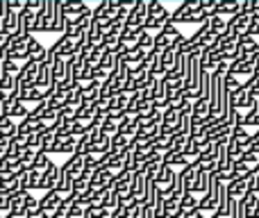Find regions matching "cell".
Masks as SVG:
<instances>
[{"instance_id":"30bf717a","label":"cell","mask_w":259,"mask_h":218,"mask_svg":"<svg viewBox=\"0 0 259 218\" xmlns=\"http://www.w3.org/2000/svg\"><path fill=\"white\" fill-rule=\"evenodd\" d=\"M59 141H62V139L57 137V132H55L53 127H48L44 134H41L39 152H46V155H55V152H57L59 155Z\"/></svg>"},{"instance_id":"d590c367","label":"cell","mask_w":259,"mask_h":218,"mask_svg":"<svg viewBox=\"0 0 259 218\" xmlns=\"http://www.w3.org/2000/svg\"><path fill=\"white\" fill-rule=\"evenodd\" d=\"M146 57H148V53H143V50L139 48V46H137V48H132V50H127V53L123 55V59L127 62V66H130V68L137 66V64H141Z\"/></svg>"},{"instance_id":"277c9868","label":"cell","mask_w":259,"mask_h":218,"mask_svg":"<svg viewBox=\"0 0 259 218\" xmlns=\"http://www.w3.org/2000/svg\"><path fill=\"white\" fill-rule=\"evenodd\" d=\"M228 32L239 39V36H248L252 32V16H243V14H237V16L228 18ZM252 36V34H250Z\"/></svg>"},{"instance_id":"52a82bcc","label":"cell","mask_w":259,"mask_h":218,"mask_svg":"<svg viewBox=\"0 0 259 218\" xmlns=\"http://www.w3.org/2000/svg\"><path fill=\"white\" fill-rule=\"evenodd\" d=\"M114 180H116V175L112 173V170L107 168H96V173L91 175V191H103V189H109L114 187Z\"/></svg>"},{"instance_id":"ba28073f","label":"cell","mask_w":259,"mask_h":218,"mask_svg":"<svg viewBox=\"0 0 259 218\" xmlns=\"http://www.w3.org/2000/svg\"><path fill=\"white\" fill-rule=\"evenodd\" d=\"M62 12L66 16V21H75V18L84 16V14H91V9L82 0H62Z\"/></svg>"},{"instance_id":"816d5d0a","label":"cell","mask_w":259,"mask_h":218,"mask_svg":"<svg viewBox=\"0 0 259 218\" xmlns=\"http://www.w3.org/2000/svg\"><path fill=\"white\" fill-rule=\"evenodd\" d=\"M193 218H209V216L202 214V211H196V216H193Z\"/></svg>"},{"instance_id":"4dcf8cb0","label":"cell","mask_w":259,"mask_h":218,"mask_svg":"<svg viewBox=\"0 0 259 218\" xmlns=\"http://www.w3.org/2000/svg\"><path fill=\"white\" fill-rule=\"evenodd\" d=\"M48 103V107H53V109H62L64 105L68 103V89H62V86H57V89L50 94V98L46 100Z\"/></svg>"},{"instance_id":"1f68e13d","label":"cell","mask_w":259,"mask_h":218,"mask_svg":"<svg viewBox=\"0 0 259 218\" xmlns=\"http://www.w3.org/2000/svg\"><path fill=\"white\" fill-rule=\"evenodd\" d=\"M200 205V198L196 193H184V198L180 200V214H191V211H200L198 209Z\"/></svg>"},{"instance_id":"e0dca14e","label":"cell","mask_w":259,"mask_h":218,"mask_svg":"<svg viewBox=\"0 0 259 218\" xmlns=\"http://www.w3.org/2000/svg\"><path fill=\"white\" fill-rule=\"evenodd\" d=\"M103 39H105L103 27H100L98 23L91 18V25H89V30H87V41H84V46H89V48H100V46H103Z\"/></svg>"},{"instance_id":"3957f363","label":"cell","mask_w":259,"mask_h":218,"mask_svg":"<svg viewBox=\"0 0 259 218\" xmlns=\"http://www.w3.org/2000/svg\"><path fill=\"white\" fill-rule=\"evenodd\" d=\"M146 21H148V0H134V7L130 12L125 27L127 30H146Z\"/></svg>"},{"instance_id":"603a6c76","label":"cell","mask_w":259,"mask_h":218,"mask_svg":"<svg viewBox=\"0 0 259 218\" xmlns=\"http://www.w3.org/2000/svg\"><path fill=\"white\" fill-rule=\"evenodd\" d=\"M18 16H21V14L12 12L9 7L5 9L3 18H0V25H3V30H5V34H7V36H12L14 32H16V27H18Z\"/></svg>"},{"instance_id":"9a60e30c","label":"cell","mask_w":259,"mask_h":218,"mask_svg":"<svg viewBox=\"0 0 259 218\" xmlns=\"http://www.w3.org/2000/svg\"><path fill=\"white\" fill-rule=\"evenodd\" d=\"M62 168H64V173H68L73 180H77L82 173H84V157L82 155H71L62 164Z\"/></svg>"},{"instance_id":"b9f144b4","label":"cell","mask_w":259,"mask_h":218,"mask_svg":"<svg viewBox=\"0 0 259 218\" xmlns=\"http://www.w3.org/2000/svg\"><path fill=\"white\" fill-rule=\"evenodd\" d=\"M50 164H53L50 155H46V152H39V155H36V159H34V166H32V170H41V173H46Z\"/></svg>"},{"instance_id":"8992f818","label":"cell","mask_w":259,"mask_h":218,"mask_svg":"<svg viewBox=\"0 0 259 218\" xmlns=\"http://www.w3.org/2000/svg\"><path fill=\"white\" fill-rule=\"evenodd\" d=\"M62 200L64 198L59 196L57 191H46L44 193V198H41V207H39V211L44 214L46 218H53L55 214H57V209H59V205H62Z\"/></svg>"},{"instance_id":"ab89813d","label":"cell","mask_w":259,"mask_h":218,"mask_svg":"<svg viewBox=\"0 0 259 218\" xmlns=\"http://www.w3.org/2000/svg\"><path fill=\"white\" fill-rule=\"evenodd\" d=\"M75 148H77V139H62L59 141V155H75Z\"/></svg>"},{"instance_id":"484cf974","label":"cell","mask_w":259,"mask_h":218,"mask_svg":"<svg viewBox=\"0 0 259 218\" xmlns=\"http://www.w3.org/2000/svg\"><path fill=\"white\" fill-rule=\"evenodd\" d=\"M146 187H148V180L143 173H134V180H132V187H130V193H132V198H137L139 202L143 200V196H146Z\"/></svg>"},{"instance_id":"60d3db41","label":"cell","mask_w":259,"mask_h":218,"mask_svg":"<svg viewBox=\"0 0 259 218\" xmlns=\"http://www.w3.org/2000/svg\"><path fill=\"white\" fill-rule=\"evenodd\" d=\"M159 53H161V50H159ZM175 57H178V53H175V50H164V53H161V68H164V75L170 71V68H173Z\"/></svg>"},{"instance_id":"6da1fadb","label":"cell","mask_w":259,"mask_h":218,"mask_svg":"<svg viewBox=\"0 0 259 218\" xmlns=\"http://www.w3.org/2000/svg\"><path fill=\"white\" fill-rule=\"evenodd\" d=\"M170 23V12L159 3V0H150L148 3V21H146V32L157 30L159 32L161 27Z\"/></svg>"},{"instance_id":"db71d44e","label":"cell","mask_w":259,"mask_h":218,"mask_svg":"<svg viewBox=\"0 0 259 218\" xmlns=\"http://www.w3.org/2000/svg\"><path fill=\"white\" fill-rule=\"evenodd\" d=\"M209 218H225V216H221V214H219V211H214V214H211Z\"/></svg>"},{"instance_id":"836d02e7","label":"cell","mask_w":259,"mask_h":218,"mask_svg":"<svg viewBox=\"0 0 259 218\" xmlns=\"http://www.w3.org/2000/svg\"><path fill=\"white\" fill-rule=\"evenodd\" d=\"M137 125H134V118L132 116H125V118L121 120V123H118V134H125V137H130L134 141V139H137Z\"/></svg>"},{"instance_id":"cb8c5ba5","label":"cell","mask_w":259,"mask_h":218,"mask_svg":"<svg viewBox=\"0 0 259 218\" xmlns=\"http://www.w3.org/2000/svg\"><path fill=\"white\" fill-rule=\"evenodd\" d=\"M132 180H134V173H130V170H121V173L116 175V180H114V191H116L118 196H123V193H130Z\"/></svg>"},{"instance_id":"c3c4849f","label":"cell","mask_w":259,"mask_h":218,"mask_svg":"<svg viewBox=\"0 0 259 218\" xmlns=\"http://www.w3.org/2000/svg\"><path fill=\"white\" fill-rule=\"evenodd\" d=\"M127 214H130V218H143V202H137Z\"/></svg>"},{"instance_id":"44dd1931","label":"cell","mask_w":259,"mask_h":218,"mask_svg":"<svg viewBox=\"0 0 259 218\" xmlns=\"http://www.w3.org/2000/svg\"><path fill=\"white\" fill-rule=\"evenodd\" d=\"M225 189H228V196L232 200H243L248 193V180H232L225 184Z\"/></svg>"},{"instance_id":"ffe728a7","label":"cell","mask_w":259,"mask_h":218,"mask_svg":"<svg viewBox=\"0 0 259 218\" xmlns=\"http://www.w3.org/2000/svg\"><path fill=\"white\" fill-rule=\"evenodd\" d=\"M46 129H48V125L41 123V120H32V118L18 120V134H25V137L36 134V132H46Z\"/></svg>"},{"instance_id":"8fae6325","label":"cell","mask_w":259,"mask_h":218,"mask_svg":"<svg viewBox=\"0 0 259 218\" xmlns=\"http://www.w3.org/2000/svg\"><path fill=\"white\" fill-rule=\"evenodd\" d=\"M196 175H198V166L193 164V161H189V164L178 173V178H175V180H178V182L182 184L184 193H191L193 182H196Z\"/></svg>"},{"instance_id":"7a4b0ae2","label":"cell","mask_w":259,"mask_h":218,"mask_svg":"<svg viewBox=\"0 0 259 218\" xmlns=\"http://www.w3.org/2000/svg\"><path fill=\"white\" fill-rule=\"evenodd\" d=\"M180 39H182V34H180L178 25L166 23V25L155 34V48L161 50V53H164V50H175V46H178Z\"/></svg>"},{"instance_id":"d4e9b609","label":"cell","mask_w":259,"mask_h":218,"mask_svg":"<svg viewBox=\"0 0 259 218\" xmlns=\"http://www.w3.org/2000/svg\"><path fill=\"white\" fill-rule=\"evenodd\" d=\"M130 146H132V139H130V137H125V134H114V137H112V150H109V152H112V155H125V152L130 150Z\"/></svg>"},{"instance_id":"8d00e7d4","label":"cell","mask_w":259,"mask_h":218,"mask_svg":"<svg viewBox=\"0 0 259 218\" xmlns=\"http://www.w3.org/2000/svg\"><path fill=\"white\" fill-rule=\"evenodd\" d=\"M209 30L214 32L216 36H223L225 32H228V18H221V16H211L209 21Z\"/></svg>"},{"instance_id":"681fc988","label":"cell","mask_w":259,"mask_h":218,"mask_svg":"<svg viewBox=\"0 0 259 218\" xmlns=\"http://www.w3.org/2000/svg\"><path fill=\"white\" fill-rule=\"evenodd\" d=\"M7 146H9V141H7V139H3V137H0V159H3V157H5V152H7Z\"/></svg>"},{"instance_id":"d6a6232c","label":"cell","mask_w":259,"mask_h":218,"mask_svg":"<svg viewBox=\"0 0 259 218\" xmlns=\"http://www.w3.org/2000/svg\"><path fill=\"white\" fill-rule=\"evenodd\" d=\"M243 207H246V216L248 218H259V196L257 193H246L243 198Z\"/></svg>"},{"instance_id":"f35d334b","label":"cell","mask_w":259,"mask_h":218,"mask_svg":"<svg viewBox=\"0 0 259 218\" xmlns=\"http://www.w3.org/2000/svg\"><path fill=\"white\" fill-rule=\"evenodd\" d=\"M139 48L143 50V53H148V55H152L155 53V34H150V32H143L141 34V39H139Z\"/></svg>"},{"instance_id":"e575fe53","label":"cell","mask_w":259,"mask_h":218,"mask_svg":"<svg viewBox=\"0 0 259 218\" xmlns=\"http://www.w3.org/2000/svg\"><path fill=\"white\" fill-rule=\"evenodd\" d=\"M164 164L166 166H170V168H175V166H187L189 164V159H187V155L184 152H166L164 155Z\"/></svg>"},{"instance_id":"7c38bea8","label":"cell","mask_w":259,"mask_h":218,"mask_svg":"<svg viewBox=\"0 0 259 218\" xmlns=\"http://www.w3.org/2000/svg\"><path fill=\"white\" fill-rule=\"evenodd\" d=\"M25 150H27V137L25 134H16L14 139H9V146H7L5 157H7V159H18Z\"/></svg>"},{"instance_id":"ee69618b","label":"cell","mask_w":259,"mask_h":218,"mask_svg":"<svg viewBox=\"0 0 259 218\" xmlns=\"http://www.w3.org/2000/svg\"><path fill=\"white\" fill-rule=\"evenodd\" d=\"M3 71H5V75H18V71H21V64L12 62V59H5V62H3Z\"/></svg>"},{"instance_id":"9c48e42d","label":"cell","mask_w":259,"mask_h":218,"mask_svg":"<svg viewBox=\"0 0 259 218\" xmlns=\"http://www.w3.org/2000/svg\"><path fill=\"white\" fill-rule=\"evenodd\" d=\"M175 178H178V173H175V168H170V166H161V170H159V175H157V180H155V184H157V189H159L161 193H170L173 191V184H175Z\"/></svg>"},{"instance_id":"4316f807","label":"cell","mask_w":259,"mask_h":218,"mask_svg":"<svg viewBox=\"0 0 259 218\" xmlns=\"http://www.w3.org/2000/svg\"><path fill=\"white\" fill-rule=\"evenodd\" d=\"M100 89L103 84L98 82H89V84L82 86V98H84V105H96L100 100Z\"/></svg>"},{"instance_id":"5b68a950","label":"cell","mask_w":259,"mask_h":218,"mask_svg":"<svg viewBox=\"0 0 259 218\" xmlns=\"http://www.w3.org/2000/svg\"><path fill=\"white\" fill-rule=\"evenodd\" d=\"M36 75H39V62H25L21 66V71H18L16 75V82L23 86V89H30V86L36 84Z\"/></svg>"},{"instance_id":"74e56055","label":"cell","mask_w":259,"mask_h":218,"mask_svg":"<svg viewBox=\"0 0 259 218\" xmlns=\"http://www.w3.org/2000/svg\"><path fill=\"white\" fill-rule=\"evenodd\" d=\"M243 127H257L259 129V103L255 105L252 109H248L246 114H243Z\"/></svg>"},{"instance_id":"5bb4252c","label":"cell","mask_w":259,"mask_h":218,"mask_svg":"<svg viewBox=\"0 0 259 218\" xmlns=\"http://www.w3.org/2000/svg\"><path fill=\"white\" fill-rule=\"evenodd\" d=\"M59 175H62V164H50L48 170L44 173V182H41V189L44 191H53V189H57L59 184Z\"/></svg>"},{"instance_id":"f907efd6","label":"cell","mask_w":259,"mask_h":218,"mask_svg":"<svg viewBox=\"0 0 259 218\" xmlns=\"http://www.w3.org/2000/svg\"><path fill=\"white\" fill-rule=\"evenodd\" d=\"M7 39H9V36H7V34H5L3 25H0V46H5V43H7Z\"/></svg>"},{"instance_id":"2e32d148","label":"cell","mask_w":259,"mask_h":218,"mask_svg":"<svg viewBox=\"0 0 259 218\" xmlns=\"http://www.w3.org/2000/svg\"><path fill=\"white\" fill-rule=\"evenodd\" d=\"M64 30H66V16L62 12V0H53V25H50V32L64 34Z\"/></svg>"},{"instance_id":"ac0fdd59","label":"cell","mask_w":259,"mask_h":218,"mask_svg":"<svg viewBox=\"0 0 259 218\" xmlns=\"http://www.w3.org/2000/svg\"><path fill=\"white\" fill-rule=\"evenodd\" d=\"M27 55H30L32 62H46V55H48V48H46L44 43H41L36 36H32L30 41H27Z\"/></svg>"},{"instance_id":"7402d4cb","label":"cell","mask_w":259,"mask_h":218,"mask_svg":"<svg viewBox=\"0 0 259 218\" xmlns=\"http://www.w3.org/2000/svg\"><path fill=\"white\" fill-rule=\"evenodd\" d=\"M109 150H112V137H109V134H105L103 129H100L98 139L94 141V148H91V155H94V157H103V155H107Z\"/></svg>"},{"instance_id":"f546056e","label":"cell","mask_w":259,"mask_h":218,"mask_svg":"<svg viewBox=\"0 0 259 218\" xmlns=\"http://www.w3.org/2000/svg\"><path fill=\"white\" fill-rule=\"evenodd\" d=\"M18 134V120H14V118H9V116H3L0 118V137L3 139H14Z\"/></svg>"},{"instance_id":"7bdbcfd3","label":"cell","mask_w":259,"mask_h":218,"mask_svg":"<svg viewBox=\"0 0 259 218\" xmlns=\"http://www.w3.org/2000/svg\"><path fill=\"white\" fill-rule=\"evenodd\" d=\"M223 84H225V91H228V94H237V91L241 89V84H243V82H239V77L228 75V73H225V77H223Z\"/></svg>"},{"instance_id":"d6986e66","label":"cell","mask_w":259,"mask_h":218,"mask_svg":"<svg viewBox=\"0 0 259 218\" xmlns=\"http://www.w3.org/2000/svg\"><path fill=\"white\" fill-rule=\"evenodd\" d=\"M98 196H100V207H103V209H107V211L118 209V193L114 191V187L98 191Z\"/></svg>"},{"instance_id":"f6af8a7d","label":"cell","mask_w":259,"mask_h":218,"mask_svg":"<svg viewBox=\"0 0 259 218\" xmlns=\"http://www.w3.org/2000/svg\"><path fill=\"white\" fill-rule=\"evenodd\" d=\"M39 207H41V200L30 193V196H27V200H25V209L30 211V214H39Z\"/></svg>"},{"instance_id":"f5cc1de1","label":"cell","mask_w":259,"mask_h":218,"mask_svg":"<svg viewBox=\"0 0 259 218\" xmlns=\"http://www.w3.org/2000/svg\"><path fill=\"white\" fill-rule=\"evenodd\" d=\"M3 62H5V59H0V80H3V75H5V71H3Z\"/></svg>"},{"instance_id":"83f0119b","label":"cell","mask_w":259,"mask_h":218,"mask_svg":"<svg viewBox=\"0 0 259 218\" xmlns=\"http://www.w3.org/2000/svg\"><path fill=\"white\" fill-rule=\"evenodd\" d=\"M252 73H255V64L252 62H232L228 68V75H234V77H241V75L250 77Z\"/></svg>"},{"instance_id":"f1b7e54d","label":"cell","mask_w":259,"mask_h":218,"mask_svg":"<svg viewBox=\"0 0 259 218\" xmlns=\"http://www.w3.org/2000/svg\"><path fill=\"white\" fill-rule=\"evenodd\" d=\"M166 94H168V86H166V80H164V77H157L155 86H152V91H150L152 103H157L159 107H164V103H166Z\"/></svg>"},{"instance_id":"7dc6e473","label":"cell","mask_w":259,"mask_h":218,"mask_svg":"<svg viewBox=\"0 0 259 218\" xmlns=\"http://www.w3.org/2000/svg\"><path fill=\"white\" fill-rule=\"evenodd\" d=\"M7 7L12 9V12L21 14L23 9H25V0H7Z\"/></svg>"},{"instance_id":"bcb514c9","label":"cell","mask_w":259,"mask_h":218,"mask_svg":"<svg viewBox=\"0 0 259 218\" xmlns=\"http://www.w3.org/2000/svg\"><path fill=\"white\" fill-rule=\"evenodd\" d=\"M25 9H30V12H34V14H41L46 9V0H25Z\"/></svg>"},{"instance_id":"4fadbf2b","label":"cell","mask_w":259,"mask_h":218,"mask_svg":"<svg viewBox=\"0 0 259 218\" xmlns=\"http://www.w3.org/2000/svg\"><path fill=\"white\" fill-rule=\"evenodd\" d=\"M241 12V0H219L216 3V9H214V16H237V14Z\"/></svg>"}]
</instances>
